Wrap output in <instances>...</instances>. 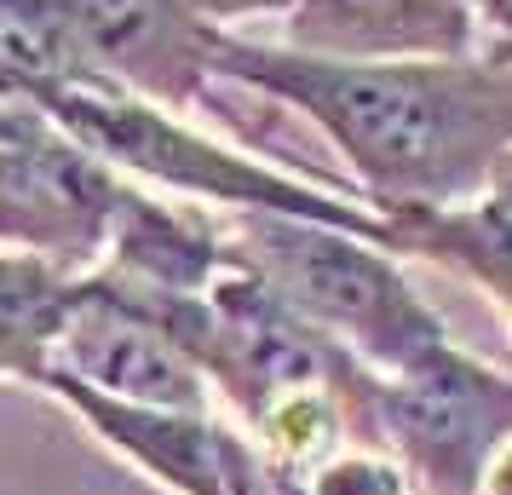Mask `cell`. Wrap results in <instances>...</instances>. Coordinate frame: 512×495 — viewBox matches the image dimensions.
I'll list each match as a JSON object with an SVG mask.
<instances>
[{
	"label": "cell",
	"instance_id": "6da1fadb",
	"mask_svg": "<svg viewBox=\"0 0 512 495\" xmlns=\"http://www.w3.org/2000/svg\"><path fill=\"white\" fill-rule=\"evenodd\" d=\"M219 81L305 116L392 225L466 208L512 150V64L489 58L346 64L225 35Z\"/></svg>",
	"mask_w": 512,
	"mask_h": 495
},
{
	"label": "cell",
	"instance_id": "7a4b0ae2",
	"mask_svg": "<svg viewBox=\"0 0 512 495\" xmlns=\"http://www.w3.org/2000/svg\"><path fill=\"white\" fill-rule=\"evenodd\" d=\"M35 121L58 127L64 139H75L87 156H98L104 167H116L121 179L173 196V202H196V208H219V213H288V219H317L334 231L369 236L380 248L403 254V236L392 219L351 196L340 185L323 179H300L288 167L248 156L236 144H219L208 133H196L179 110L150 104V98L127 93L116 81L98 75H70L58 81L41 104Z\"/></svg>",
	"mask_w": 512,
	"mask_h": 495
},
{
	"label": "cell",
	"instance_id": "3957f363",
	"mask_svg": "<svg viewBox=\"0 0 512 495\" xmlns=\"http://www.w3.org/2000/svg\"><path fill=\"white\" fill-rule=\"evenodd\" d=\"M225 225L236 260L374 375H403L426 352L449 346L443 317L420 300L392 248L288 213H225Z\"/></svg>",
	"mask_w": 512,
	"mask_h": 495
},
{
	"label": "cell",
	"instance_id": "277c9868",
	"mask_svg": "<svg viewBox=\"0 0 512 495\" xmlns=\"http://www.w3.org/2000/svg\"><path fill=\"white\" fill-rule=\"evenodd\" d=\"M357 426L409 467L420 495H478L489 455L512 438V375L449 340L403 375L369 369Z\"/></svg>",
	"mask_w": 512,
	"mask_h": 495
},
{
	"label": "cell",
	"instance_id": "5b68a950",
	"mask_svg": "<svg viewBox=\"0 0 512 495\" xmlns=\"http://www.w3.org/2000/svg\"><path fill=\"white\" fill-rule=\"evenodd\" d=\"M29 12L70 47V58L98 81L127 93L196 110L219 87L225 29L202 24L185 0H24Z\"/></svg>",
	"mask_w": 512,
	"mask_h": 495
},
{
	"label": "cell",
	"instance_id": "8992f818",
	"mask_svg": "<svg viewBox=\"0 0 512 495\" xmlns=\"http://www.w3.org/2000/svg\"><path fill=\"white\" fill-rule=\"evenodd\" d=\"M127 196L133 179H121L47 121L0 144V248L41 254L70 277H87L104 260Z\"/></svg>",
	"mask_w": 512,
	"mask_h": 495
},
{
	"label": "cell",
	"instance_id": "52a82bcc",
	"mask_svg": "<svg viewBox=\"0 0 512 495\" xmlns=\"http://www.w3.org/2000/svg\"><path fill=\"white\" fill-rule=\"evenodd\" d=\"M47 386H81V392L139 403V409H190V415L219 409L196 357L150 311L121 300L116 288H104L98 277H75L70 317H64V334H58V352H52L41 392Z\"/></svg>",
	"mask_w": 512,
	"mask_h": 495
},
{
	"label": "cell",
	"instance_id": "ba28073f",
	"mask_svg": "<svg viewBox=\"0 0 512 495\" xmlns=\"http://www.w3.org/2000/svg\"><path fill=\"white\" fill-rule=\"evenodd\" d=\"M282 47L386 64V58H478L466 0H300L282 24Z\"/></svg>",
	"mask_w": 512,
	"mask_h": 495
},
{
	"label": "cell",
	"instance_id": "9c48e42d",
	"mask_svg": "<svg viewBox=\"0 0 512 495\" xmlns=\"http://www.w3.org/2000/svg\"><path fill=\"white\" fill-rule=\"evenodd\" d=\"M75 277L41 254L0 248V386H41L70 317Z\"/></svg>",
	"mask_w": 512,
	"mask_h": 495
},
{
	"label": "cell",
	"instance_id": "30bf717a",
	"mask_svg": "<svg viewBox=\"0 0 512 495\" xmlns=\"http://www.w3.org/2000/svg\"><path fill=\"white\" fill-rule=\"evenodd\" d=\"M305 495H420V490L397 455L374 444H351L305 478Z\"/></svg>",
	"mask_w": 512,
	"mask_h": 495
},
{
	"label": "cell",
	"instance_id": "8fae6325",
	"mask_svg": "<svg viewBox=\"0 0 512 495\" xmlns=\"http://www.w3.org/2000/svg\"><path fill=\"white\" fill-rule=\"evenodd\" d=\"M449 225H455L461 236H472L478 248H489V254L512 260V150L495 162L489 185L478 190L466 208H449Z\"/></svg>",
	"mask_w": 512,
	"mask_h": 495
},
{
	"label": "cell",
	"instance_id": "7c38bea8",
	"mask_svg": "<svg viewBox=\"0 0 512 495\" xmlns=\"http://www.w3.org/2000/svg\"><path fill=\"white\" fill-rule=\"evenodd\" d=\"M185 6L202 18V24L231 35L236 24H259V18H282V24H288V12H294L300 0H185Z\"/></svg>",
	"mask_w": 512,
	"mask_h": 495
},
{
	"label": "cell",
	"instance_id": "4fadbf2b",
	"mask_svg": "<svg viewBox=\"0 0 512 495\" xmlns=\"http://www.w3.org/2000/svg\"><path fill=\"white\" fill-rule=\"evenodd\" d=\"M472 29H478V58L512 64V0H466Z\"/></svg>",
	"mask_w": 512,
	"mask_h": 495
},
{
	"label": "cell",
	"instance_id": "5bb4252c",
	"mask_svg": "<svg viewBox=\"0 0 512 495\" xmlns=\"http://www.w3.org/2000/svg\"><path fill=\"white\" fill-rule=\"evenodd\" d=\"M478 495H512V438L489 455L484 478H478Z\"/></svg>",
	"mask_w": 512,
	"mask_h": 495
},
{
	"label": "cell",
	"instance_id": "9a60e30c",
	"mask_svg": "<svg viewBox=\"0 0 512 495\" xmlns=\"http://www.w3.org/2000/svg\"><path fill=\"white\" fill-rule=\"evenodd\" d=\"M29 127H41V121H29V116H12V110H0V144H6V139H24Z\"/></svg>",
	"mask_w": 512,
	"mask_h": 495
}]
</instances>
